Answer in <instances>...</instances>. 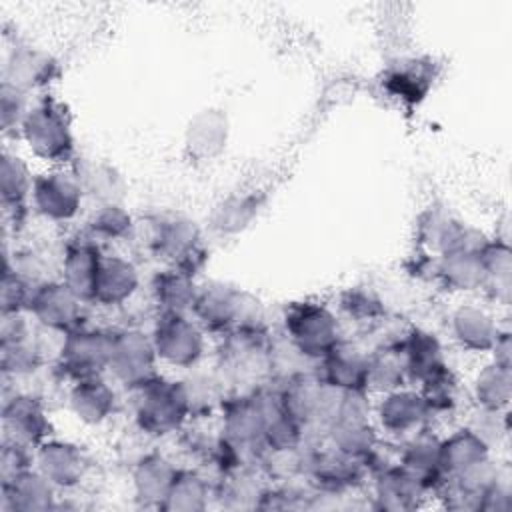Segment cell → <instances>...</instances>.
Segmentation results:
<instances>
[{
	"label": "cell",
	"mask_w": 512,
	"mask_h": 512,
	"mask_svg": "<svg viewBox=\"0 0 512 512\" xmlns=\"http://www.w3.org/2000/svg\"><path fill=\"white\" fill-rule=\"evenodd\" d=\"M20 134L30 152L46 162H66L74 148L68 114L52 98H42L30 106Z\"/></svg>",
	"instance_id": "6da1fadb"
},
{
	"label": "cell",
	"mask_w": 512,
	"mask_h": 512,
	"mask_svg": "<svg viewBox=\"0 0 512 512\" xmlns=\"http://www.w3.org/2000/svg\"><path fill=\"white\" fill-rule=\"evenodd\" d=\"M286 338L310 360L324 358L338 342V322L336 316L312 302L294 304L284 318Z\"/></svg>",
	"instance_id": "7a4b0ae2"
},
{
	"label": "cell",
	"mask_w": 512,
	"mask_h": 512,
	"mask_svg": "<svg viewBox=\"0 0 512 512\" xmlns=\"http://www.w3.org/2000/svg\"><path fill=\"white\" fill-rule=\"evenodd\" d=\"M156 350L152 338L140 330H122L110 334L108 368L124 386L142 388L156 378Z\"/></svg>",
	"instance_id": "3957f363"
},
{
	"label": "cell",
	"mask_w": 512,
	"mask_h": 512,
	"mask_svg": "<svg viewBox=\"0 0 512 512\" xmlns=\"http://www.w3.org/2000/svg\"><path fill=\"white\" fill-rule=\"evenodd\" d=\"M140 392L142 398L136 418L142 430H146L148 434H168L182 424L186 414H190L182 382L176 384L154 378L152 382L142 386Z\"/></svg>",
	"instance_id": "277c9868"
},
{
	"label": "cell",
	"mask_w": 512,
	"mask_h": 512,
	"mask_svg": "<svg viewBox=\"0 0 512 512\" xmlns=\"http://www.w3.org/2000/svg\"><path fill=\"white\" fill-rule=\"evenodd\" d=\"M152 344L160 360L178 368L196 364L204 350V338L198 324L180 312H162L158 316Z\"/></svg>",
	"instance_id": "5b68a950"
},
{
	"label": "cell",
	"mask_w": 512,
	"mask_h": 512,
	"mask_svg": "<svg viewBox=\"0 0 512 512\" xmlns=\"http://www.w3.org/2000/svg\"><path fill=\"white\" fill-rule=\"evenodd\" d=\"M110 356V334L100 330L74 328L66 332V338L60 348V366L62 370L76 378H92L98 376L104 368H108Z\"/></svg>",
	"instance_id": "8992f818"
},
{
	"label": "cell",
	"mask_w": 512,
	"mask_h": 512,
	"mask_svg": "<svg viewBox=\"0 0 512 512\" xmlns=\"http://www.w3.org/2000/svg\"><path fill=\"white\" fill-rule=\"evenodd\" d=\"M34 208L48 220L66 222L76 216L82 204V190L70 172L52 170L34 178L32 184Z\"/></svg>",
	"instance_id": "52a82bcc"
},
{
	"label": "cell",
	"mask_w": 512,
	"mask_h": 512,
	"mask_svg": "<svg viewBox=\"0 0 512 512\" xmlns=\"http://www.w3.org/2000/svg\"><path fill=\"white\" fill-rule=\"evenodd\" d=\"M82 300L64 282H42L34 286L28 310L46 328L70 332L78 328Z\"/></svg>",
	"instance_id": "ba28073f"
},
{
	"label": "cell",
	"mask_w": 512,
	"mask_h": 512,
	"mask_svg": "<svg viewBox=\"0 0 512 512\" xmlns=\"http://www.w3.org/2000/svg\"><path fill=\"white\" fill-rule=\"evenodd\" d=\"M150 248L158 256L172 260L178 270L192 276L190 262L198 254V228L182 216L160 218L152 224Z\"/></svg>",
	"instance_id": "9c48e42d"
},
{
	"label": "cell",
	"mask_w": 512,
	"mask_h": 512,
	"mask_svg": "<svg viewBox=\"0 0 512 512\" xmlns=\"http://www.w3.org/2000/svg\"><path fill=\"white\" fill-rule=\"evenodd\" d=\"M2 420L6 440L26 448L40 446L50 428L40 400L28 394H14L10 400H6Z\"/></svg>",
	"instance_id": "30bf717a"
},
{
	"label": "cell",
	"mask_w": 512,
	"mask_h": 512,
	"mask_svg": "<svg viewBox=\"0 0 512 512\" xmlns=\"http://www.w3.org/2000/svg\"><path fill=\"white\" fill-rule=\"evenodd\" d=\"M428 414H432L418 392L390 390L376 406L380 426L390 434H416L422 430Z\"/></svg>",
	"instance_id": "8fae6325"
},
{
	"label": "cell",
	"mask_w": 512,
	"mask_h": 512,
	"mask_svg": "<svg viewBox=\"0 0 512 512\" xmlns=\"http://www.w3.org/2000/svg\"><path fill=\"white\" fill-rule=\"evenodd\" d=\"M36 462L38 470L60 488L76 486L86 470V462L82 452L68 442L58 440H44L36 448Z\"/></svg>",
	"instance_id": "7c38bea8"
},
{
	"label": "cell",
	"mask_w": 512,
	"mask_h": 512,
	"mask_svg": "<svg viewBox=\"0 0 512 512\" xmlns=\"http://www.w3.org/2000/svg\"><path fill=\"white\" fill-rule=\"evenodd\" d=\"M138 288V272L134 264L120 256H102L92 302L106 306H122Z\"/></svg>",
	"instance_id": "4fadbf2b"
},
{
	"label": "cell",
	"mask_w": 512,
	"mask_h": 512,
	"mask_svg": "<svg viewBox=\"0 0 512 512\" xmlns=\"http://www.w3.org/2000/svg\"><path fill=\"white\" fill-rule=\"evenodd\" d=\"M322 360L324 384L338 390H366V362L368 356L360 354L354 346L338 342Z\"/></svg>",
	"instance_id": "5bb4252c"
},
{
	"label": "cell",
	"mask_w": 512,
	"mask_h": 512,
	"mask_svg": "<svg viewBox=\"0 0 512 512\" xmlns=\"http://www.w3.org/2000/svg\"><path fill=\"white\" fill-rule=\"evenodd\" d=\"M54 506V484L38 470H24L2 484V510H46Z\"/></svg>",
	"instance_id": "9a60e30c"
},
{
	"label": "cell",
	"mask_w": 512,
	"mask_h": 512,
	"mask_svg": "<svg viewBox=\"0 0 512 512\" xmlns=\"http://www.w3.org/2000/svg\"><path fill=\"white\" fill-rule=\"evenodd\" d=\"M72 174L82 190V196H88L102 204H118L124 194L122 176L106 162L78 158L72 166Z\"/></svg>",
	"instance_id": "2e32d148"
},
{
	"label": "cell",
	"mask_w": 512,
	"mask_h": 512,
	"mask_svg": "<svg viewBox=\"0 0 512 512\" xmlns=\"http://www.w3.org/2000/svg\"><path fill=\"white\" fill-rule=\"evenodd\" d=\"M102 254L92 242L70 244L62 262V282L82 300L94 298V282Z\"/></svg>",
	"instance_id": "e0dca14e"
},
{
	"label": "cell",
	"mask_w": 512,
	"mask_h": 512,
	"mask_svg": "<svg viewBox=\"0 0 512 512\" xmlns=\"http://www.w3.org/2000/svg\"><path fill=\"white\" fill-rule=\"evenodd\" d=\"M54 60L32 48H14L4 60V82L28 92L50 82Z\"/></svg>",
	"instance_id": "ac0fdd59"
},
{
	"label": "cell",
	"mask_w": 512,
	"mask_h": 512,
	"mask_svg": "<svg viewBox=\"0 0 512 512\" xmlns=\"http://www.w3.org/2000/svg\"><path fill=\"white\" fill-rule=\"evenodd\" d=\"M402 468L420 480L424 488L434 486L444 474L440 464V440L426 432H416L402 448Z\"/></svg>",
	"instance_id": "d6986e66"
},
{
	"label": "cell",
	"mask_w": 512,
	"mask_h": 512,
	"mask_svg": "<svg viewBox=\"0 0 512 512\" xmlns=\"http://www.w3.org/2000/svg\"><path fill=\"white\" fill-rule=\"evenodd\" d=\"M452 332L454 338L468 350H488L494 346L498 334V328L490 314H486L482 308L476 306H460L452 314Z\"/></svg>",
	"instance_id": "ffe728a7"
},
{
	"label": "cell",
	"mask_w": 512,
	"mask_h": 512,
	"mask_svg": "<svg viewBox=\"0 0 512 512\" xmlns=\"http://www.w3.org/2000/svg\"><path fill=\"white\" fill-rule=\"evenodd\" d=\"M70 408L80 420L98 424L114 410V392L98 376L78 380L70 392Z\"/></svg>",
	"instance_id": "44dd1931"
},
{
	"label": "cell",
	"mask_w": 512,
	"mask_h": 512,
	"mask_svg": "<svg viewBox=\"0 0 512 512\" xmlns=\"http://www.w3.org/2000/svg\"><path fill=\"white\" fill-rule=\"evenodd\" d=\"M404 362H406V376L410 380L422 382L428 374L444 364L442 360V346L434 334L424 330H412L400 342Z\"/></svg>",
	"instance_id": "7402d4cb"
},
{
	"label": "cell",
	"mask_w": 512,
	"mask_h": 512,
	"mask_svg": "<svg viewBox=\"0 0 512 512\" xmlns=\"http://www.w3.org/2000/svg\"><path fill=\"white\" fill-rule=\"evenodd\" d=\"M424 490L426 488L422 486V482L416 480L402 466L378 474L376 480V498L380 500L382 508L390 510L414 508L418 504V498H422Z\"/></svg>",
	"instance_id": "603a6c76"
},
{
	"label": "cell",
	"mask_w": 512,
	"mask_h": 512,
	"mask_svg": "<svg viewBox=\"0 0 512 512\" xmlns=\"http://www.w3.org/2000/svg\"><path fill=\"white\" fill-rule=\"evenodd\" d=\"M488 458V444L470 428L452 434L440 442V464L446 474H460L462 470Z\"/></svg>",
	"instance_id": "cb8c5ba5"
},
{
	"label": "cell",
	"mask_w": 512,
	"mask_h": 512,
	"mask_svg": "<svg viewBox=\"0 0 512 512\" xmlns=\"http://www.w3.org/2000/svg\"><path fill=\"white\" fill-rule=\"evenodd\" d=\"M176 472L178 470L164 456H146L134 472V488L138 498L144 502H158V506H162Z\"/></svg>",
	"instance_id": "d4e9b609"
},
{
	"label": "cell",
	"mask_w": 512,
	"mask_h": 512,
	"mask_svg": "<svg viewBox=\"0 0 512 512\" xmlns=\"http://www.w3.org/2000/svg\"><path fill=\"white\" fill-rule=\"evenodd\" d=\"M406 362L400 344L380 348L366 362V388L372 386L382 392H390L402 386L406 380Z\"/></svg>",
	"instance_id": "484cf974"
},
{
	"label": "cell",
	"mask_w": 512,
	"mask_h": 512,
	"mask_svg": "<svg viewBox=\"0 0 512 512\" xmlns=\"http://www.w3.org/2000/svg\"><path fill=\"white\" fill-rule=\"evenodd\" d=\"M196 294L192 276L178 268L162 272L154 280V296L158 306H162V312L184 314L186 310H192Z\"/></svg>",
	"instance_id": "4316f807"
},
{
	"label": "cell",
	"mask_w": 512,
	"mask_h": 512,
	"mask_svg": "<svg viewBox=\"0 0 512 512\" xmlns=\"http://www.w3.org/2000/svg\"><path fill=\"white\" fill-rule=\"evenodd\" d=\"M32 184L34 178L30 176L26 162L20 156L4 150L0 162V192L4 208L20 210L24 200L32 194Z\"/></svg>",
	"instance_id": "83f0119b"
},
{
	"label": "cell",
	"mask_w": 512,
	"mask_h": 512,
	"mask_svg": "<svg viewBox=\"0 0 512 512\" xmlns=\"http://www.w3.org/2000/svg\"><path fill=\"white\" fill-rule=\"evenodd\" d=\"M482 252H446L440 258L438 274L454 290H472L484 284Z\"/></svg>",
	"instance_id": "f1b7e54d"
},
{
	"label": "cell",
	"mask_w": 512,
	"mask_h": 512,
	"mask_svg": "<svg viewBox=\"0 0 512 512\" xmlns=\"http://www.w3.org/2000/svg\"><path fill=\"white\" fill-rule=\"evenodd\" d=\"M476 398L482 408L502 410L510 398V366L490 364L476 378Z\"/></svg>",
	"instance_id": "f546056e"
},
{
	"label": "cell",
	"mask_w": 512,
	"mask_h": 512,
	"mask_svg": "<svg viewBox=\"0 0 512 512\" xmlns=\"http://www.w3.org/2000/svg\"><path fill=\"white\" fill-rule=\"evenodd\" d=\"M208 484L194 472L178 470L162 508L172 510H198L206 506Z\"/></svg>",
	"instance_id": "4dcf8cb0"
},
{
	"label": "cell",
	"mask_w": 512,
	"mask_h": 512,
	"mask_svg": "<svg viewBox=\"0 0 512 512\" xmlns=\"http://www.w3.org/2000/svg\"><path fill=\"white\" fill-rule=\"evenodd\" d=\"M40 362V350L36 344L26 338H16V340H2L0 344V364L4 374L12 376H24L36 370Z\"/></svg>",
	"instance_id": "1f68e13d"
},
{
	"label": "cell",
	"mask_w": 512,
	"mask_h": 512,
	"mask_svg": "<svg viewBox=\"0 0 512 512\" xmlns=\"http://www.w3.org/2000/svg\"><path fill=\"white\" fill-rule=\"evenodd\" d=\"M88 228L94 238H104V240H116L124 238L132 230V220L130 216L122 210L120 204H102L98 210L92 214Z\"/></svg>",
	"instance_id": "d6a6232c"
},
{
	"label": "cell",
	"mask_w": 512,
	"mask_h": 512,
	"mask_svg": "<svg viewBox=\"0 0 512 512\" xmlns=\"http://www.w3.org/2000/svg\"><path fill=\"white\" fill-rule=\"evenodd\" d=\"M226 140V118H222V114H214V120L210 124V130H204V122L200 116L194 118V122H190L188 128V148L192 150V154L198 156H212L222 148V142Z\"/></svg>",
	"instance_id": "836d02e7"
},
{
	"label": "cell",
	"mask_w": 512,
	"mask_h": 512,
	"mask_svg": "<svg viewBox=\"0 0 512 512\" xmlns=\"http://www.w3.org/2000/svg\"><path fill=\"white\" fill-rule=\"evenodd\" d=\"M256 212V202L250 196L226 200L214 214V226L220 232H236L244 228Z\"/></svg>",
	"instance_id": "e575fe53"
},
{
	"label": "cell",
	"mask_w": 512,
	"mask_h": 512,
	"mask_svg": "<svg viewBox=\"0 0 512 512\" xmlns=\"http://www.w3.org/2000/svg\"><path fill=\"white\" fill-rule=\"evenodd\" d=\"M0 110H2V128L8 132L14 126H22L30 106H28V92L2 82L0 92Z\"/></svg>",
	"instance_id": "d590c367"
},
{
	"label": "cell",
	"mask_w": 512,
	"mask_h": 512,
	"mask_svg": "<svg viewBox=\"0 0 512 512\" xmlns=\"http://www.w3.org/2000/svg\"><path fill=\"white\" fill-rule=\"evenodd\" d=\"M26 446H20L16 442L4 440L2 448V460H0V470H2V484L14 480L18 474L30 468V456H28Z\"/></svg>",
	"instance_id": "8d00e7d4"
},
{
	"label": "cell",
	"mask_w": 512,
	"mask_h": 512,
	"mask_svg": "<svg viewBox=\"0 0 512 512\" xmlns=\"http://www.w3.org/2000/svg\"><path fill=\"white\" fill-rule=\"evenodd\" d=\"M344 308L354 314L356 318H366V316H376L378 314V302L366 292H350L348 298L344 300Z\"/></svg>",
	"instance_id": "74e56055"
}]
</instances>
